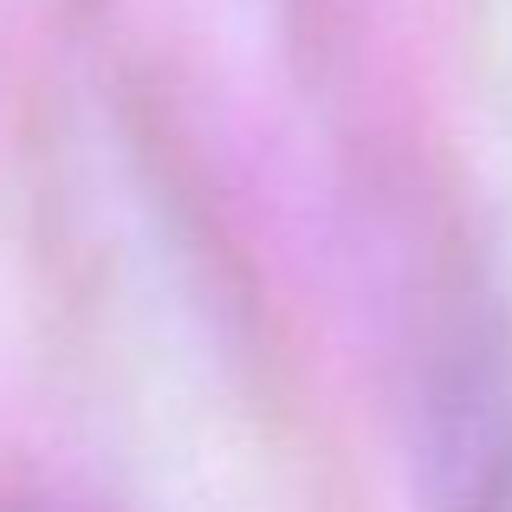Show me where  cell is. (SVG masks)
Returning <instances> with one entry per match:
<instances>
[{"instance_id":"1","label":"cell","mask_w":512,"mask_h":512,"mask_svg":"<svg viewBox=\"0 0 512 512\" xmlns=\"http://www.w3.org/2000/svg\"><path fill=\"white\" fill-rule=\"evenodd\" d=\"M428 500L435 512L512 506V376L500 344L467 331L428 383Z\"/></svg>"}]
</instances>
